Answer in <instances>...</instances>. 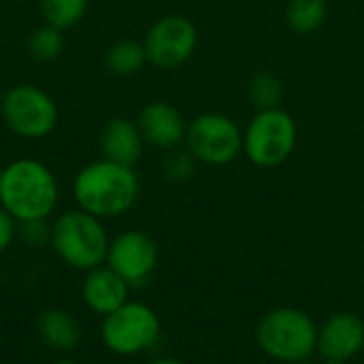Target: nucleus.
Here are the masks:
<instances>
[{"label":"nucleus","instance_id":"obj_11","mask_svg":"<svg viewBox=\"0 0 364 364\" xmlns=\"http://www.w3.org/2000/svg\"><path fill=\"white\" fill-rule=\"evenodd\" d=\"M364 350V320L352 311L331 316L318 326V352L322 358L352 360Z\"/></svg>","mask_w":364,"mask_h":364},{"label":"nucleus","instance_id":"obj_9","mask_svg":"<svg viewBox=\"0 0 364 364\" xmlns=\"http://www.w3.org/2000/svg\"><path fill=\"white\" fill-rule=\"evenodd\" d=\"M143 45L149 64L160 70H175L194 55L198 30L183 15H164L147 30Z\"/></svg>","mask_w":364,"mask_h":364},{"label":"nucleus","instance_id":"obj_20","mask_svg":"<svg viewBox=\"0 0 364 364\" xmlns=\"http://www.w3.org/2000/svg\"><path fill=\"white\" fill-rule=\"evenodd\" d=\"M250 98L258 111L277 109L284 98L282 79L271 70H262V73L254 75V79L250 81Z\"/></svg>","mask_w":364,"mask_h":364},{"label":"nucleus","instance_id":"obj_4","mask_svg":"<svg viewBox=\"0 0 364 364\" xmlns=\"http://www.w3.org/2000/svg\"><path fill=\"white\" fill-rule=\"evenodd\" d=\"M256 343L262 354L277 363H303L318 350V324L303 309L275 307L260 318Z\"/></svg>","mask_w":364,"mask_h":364},{"label":"nucleus","instance_id":"obj_5","mask_svg":"<svg viewBox=\"0 0 364 364\" xmlns=\"http://www.w3.org/2000/svg\"><path fill=\"white\" fill-rule=\"evenodd\" d=\"M0 117L15 136L41 141L55 130L60 111L53 96L43 87L34 83H17L4 90Z\"/></svg>","mask_w":364,"mask_h":364},{"label":"nucleus","instance_id":"obj_15","mask_svg":"<svg viewBox=\"0 0 364 364\" xmlns=\"http://www.w3.org/2000/svg\"><path fill=\"white\" fill-rule=\"evenodd\" d=\"M36 335L45 348L58 354H70L81 343L83 331L70 311L62 307H49L36 318Z\"/></svg>","mask_w":364,"mask_h":364},{"label":"nucleus","instance_id":"obj_14","mask_svg":"<svg viewBox=\"0 0 364 364\" xmlns=\"http://www.w3.org/2000/svg\"><path fill=\"white\" fill-rule=\"evenodd\" d=\"M98 145H100L102 158L134 168V164L139 162L143 154L145 141L136 122H130L126 117H113L102 126Z\"/></svg>","mask_w":364,"mask_h":364},{"label":"nucleus","instance_id":"obj_23","mask_svg":"<svg viewBox=\"0 0 364 364\" xmlns=\"http://www.w3.org/2000/svg\"><path fill=\"white\" fill-rule=\"evenodd\" d=\"M17 241V220L0 207V254Z\"/></svg>","mask_w":364,"mask_h":364},{"label":"nucleus","instance_id":"obj_3","mask_svg":"<svg viewBox=\"0 0 364 364\" xmlns=\"http://www.w3.org/2000/svg\"><path fill=\"white\" fill-rule=\"evenodd\" d=\"M109 243L111 239L105 228V220L79 207L60 213L51 222L49 247L58 260L73 271L87 273L105 264Z\"/></svg>","mask_w":364,"mask_h":364},{"label":"nucleus","instance_id":"obj_6","mask_svg":"<svg viewBox=\"0 0 364 364\" xmlns=\"http://www.w3.org/2000/svg\"><path fill=\"white\" fill-rule=\"evenodd\" d=\"M160 318L154 307L141 301H128L113 314L102 318V346L122 358L139 356L160 339Z\"/></svg>","mask_w":364,"mask_h":364},{"label":"nucleus","instance_id":"obj_17","mask_svg":"<svg viewBox=\"0 0 364 364\" xmlns=\"http://www.w3.org/2000/svg\"><path fill=\"white\" fill-rule=\"evenodd\" d=\"M328 15V0H290L286 9V19L292 32L314 34L318 32Z\"/></svg>","mask_w":364,"mask_h":364},{"label":"nucleus","instance_id":"obj_18","mask_svg":"<svg viewBox=\"0 0 364 364\" xmlns=\"http://www.w3.org/2000/svg\"><path fill=\"white\" fill-rule=\"evenodd\" d=\"M87 6L90 0H38L43 21L58 30H68L83 21Z\"/></svg>","mask_w":364,"mask_h":364},{"label":"nucleus","instance_id":"obj_25","mask_svg":"<svg viewBox=\"0 0 364 364\" xmlns=\"http://www.w3.org/2000/svg\"><path fill=\"white\" fill-rule=\"evenodd\" d=\"M49 364H83V363L73 360V358H58V360H53V363H49Z\"/></svg>","mask_w":364,"mask_h":364},{"label":"nucleus","instance_id":"obj_2","mask_svg":"<svg viewBox=\"0 0 364 364\" xmlns=\"http://www.w3.org/2000/svg\"><path fill=\"white\" fill-rule=\"evenodd\" d=\"M60 200L53 171L34 158H17L0 171V207L17 222L49 220Z\"/></svg>","mask_w":364,"mask_h":364},{"label":"nucleus","instance_id":"obj_29","mask_svg":"<svg viewBox=\"0 0 364 364\" xmlns=\"http://www.w3.org/2000/svg\"><path fill=\"white\" fill-rule=\"evenodd\" d=\"M0 171H2V166H0Z\"/></svg>","mask_w":364,"mask_h":364},{"label":"nucleus","instance_id":"obj_22","mask_svg":"<svg viewBox=\"0 0 364 364\" xmlns=\"http://www.w3.org/2000/svg\"><path fill=\"white\" fill-rule=\"evenodd\" d=\"M17 241H21L26 247L43 250L51 241V224L49 220H28L17 222Z\"/></svg>","mask_w":364,"mask_h":364},{"label":"nucleus","instance_id":"obj_27","mask_svg":"<svg viewBox=\"0 0 364 364\" xmlns=\"http://www.w3.org/2000/svg\"><path fill=\"white\" fill-rule=\"evenodd\" d=\"M296 364H318V363H314V360L309 358V360H303V363H296ZM320 364H322V363H320Z\"/></svg>","mask_w":364,"mask_h":364},{"label":"nucleus","instance_id":"obj_26","mask_svg":"<svg viewBox=\"0 0 364 364\" xmlns=\"http://www.w3.org/2000/svg\"><path fill=\"white\" fill-rule=\"evenodd\" d=\"M322 364H348V360H337V358H324Z\"/></svg>","mask_w":364,"mask_h":364},{"label":"nucleus","instance_id":"obj_7","mask_svg":"<svg viewBox=\"0 0 364 364\" xmlns=\"http://www.w3.org/2000/svg\"><path fill=\"white\" fill-rule=\"evenodd\" d=\"M296 139L299 128L288 111L264 109L252 117L243 134V151L254 166L275 168L292 156Z\"/></svg>","mask_w":364,"mask_h":364},{"label":"nucleus","instance_id":"obj_8","mask_svg":"<svg viewBox=\"0 0 364 364\" xmlns=\"http://www.w3.org/2000/svg\"><path fill=\"white\" fill-rule=\"evenodd\" d=\"M183 143L196 162L222 166L243 151V132L224 113H200L188 124Z\"/></svg>","mask_w":364,"mask_h":364},{"label":"nucleus","instance_id":"obj_1","mask_svg":"<svg viewBox=\"0 0 364 364\" xmlns=\"http://www.w3.org/2000/svg\"><path fill=\"white\" fill-rule=\"evenodd\" d=\"M139 192L141 183L134 168L107 158L85 164L73 179V198L77 207L100 220H113L128 213L136 205Z\"/></svg>","mask_w":364,"mask_h":364},{"label":"nucleus","instance_id":"obj_21","mask_svg":"<svg viewBox=\"0 0 364 364\" xmlns=\"http://www.w3.org/2000/svg\"><path fill=\"white\" fill-rule=\"evenodd\" d=\"M194 171H196V160H194V156L188 149L186 151L171 149V154L162 162V173L173 183L188 181L194 175Z\"/></svg>","mask_w":364,"mask_h":364},{"label":"nucleus","instance_id":"obj_12","mask_svg":"<svg viewBox=\"0 0 364 364\" xmlns=\"http://www.w3.org/2000/svg\"><path fill=\"white\" fill-rule=\"evenodd\" d=\"M136 126L143 134L145 145L158 149H175L186 141L188 124L177 107L164 100H154L145 105L136 117Z\"/></svg>","mask_w":364,"mask_h":364},{"label":"nucleus","instance_id":"obj_10","mask_svg":"<svg viewBox=\"0 0 364 364\" xmlns=\"http://www.w3.org/2000/svg\"><path fill=\"white\" fill-rule=\"evenodd\" d=\"M160 250L145 230H124L111 239L105 264L113 269L130 288L145 284L158 267Z\"/></svg>","mask_w":364,"mask_h":364},{"label":"nucleus","instance_id":"obj_19","mask_svg":"<svg viewBox=\"0 0 364 364\" xmlns=\"http://www.w3.org/2000/svg\"><path fill=\"white\" fill-rule=\"evenodd\" d=\"M66 47L64 30H58L49 23H43L28 36V53L36 62H53L62 55Z\"/></svg>","mask_w":364,"mask_h":364},{"label":"nucleus","instance_id":"obj_24","mask_svg":"<svg viewBox=\"0 0 364 364\" xmlns=\"http://www.w3.org/2000/svg\"><path fill=\"white\" fill-rule=\"evenodd\" d=\"M145 364H186L183 360H177V358H168V356H162V358H154Z\"/></svg>","mask_w":364,"mask_h":364},{"label":"nucleus","instance_id":"obj_28","mask_svg":"<svg viewBox=\"0 0 364 364\" xmlns=\"http://www.w3.org/2000/svg\"><path fill=\"white\" fill-rule=\"evenodd\" d=\"M2 98H4V90H2V83H0V102H2Z\"/></svg>","mask_w":364,"mask_h":364},{"label":"nucleus","instance_id":"obj_13","mask_svg":"<svg viewBox=\"0 0 364 364\" xmlns=\"http://www.w3.org/2000/svg\"><path fill=\"white\" fill-rule=\"evenodd\" d=\"M81 299L96 316H109L130 301V286L107 264L85 273L81 282Z\"/></svg>","mask_w":364,"mask_h":364},{"label":"nucleus","instance_id":"obj_16","mask_svg":"<svg viewBox=\"0 0 364 364\" xmlns=\"http://www.w3.org/2000/svg\"><path fill=\"white\" fill-rule=\"evenodd\" d=\"M105 64L117 77L136 75L147 64V51H145L143 41L119 38V41L111 43L105 53Z\"/></svg>","mask_w":364,"mask_h":364}]
</instances>
